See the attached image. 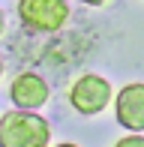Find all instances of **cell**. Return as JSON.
<instances>
[{
	"label": "cell",
	"mask_w": 144,
	"mask_h": 147,
	"mask_svg": "<svg viewBox=\"0 0 144 147\" xmlns=\"http://www.w3.org/2000/svg\"><path fill=\"white\" fill-rule=\"evenodd\" d=\"M81 3H87V6H102L105 0H81Z\"/></svg>",
	"instance_id": "cell-8"
},
{
	"label": "cell",
	"mask_w": 144,
	"mask_h": 147,
	"mask_svg": "<svg viewBox=\"0 0 144 147\" xmlns=\"http://www.w3.org/2000/svg\"><path fill=\"white\" fill-rule=\"evenodd\" d=\"M48 96H51L48 81H45L42 75H36V72H18L15 81L9 84V99L15 102L18 111L42 108V105L48 102Z\"/></svg>",
	"instance_id": "cell-5"
},
{
	"label": "cell",
	"mask_w": 144,
	"mask_h": 147,
	"mask_svg": "<svg viewBox=\"0 0 144 147\" xmlns=\"http://www.w3.org/2000/svg\"><path fill=\"white\" fill-rule=\"evenodd\" d=\"M111 96H114L111 84L102 75H96V72H87V75L75 78V84L69 87V105L84 117L102 114L111 105Z\"/></svg>",
	"instance_id": "cell-2"
},
{
	"label": "cell",
	"mask_w": 144,
	"mask_h": 147,
	"mask_svg": "<svg viewBox=\"0 0 144 147\" xmlns=\"http://www.w3.org/2000/svg\"><path fill=\"white\" fill-rule=\"evenodd\" d=\"M18 18L27 30L54 33L69 21L66 0H18Z\"/></svg>",
	"instance_id": "cell-3"
},
{
	"label": "cell",
	"mask_w": 144,
	"mask_h": 147,
	"mask_svg": "<svg viewBox=\"0 0 144 147\" xmlns=\"http://www.w3.org/2000/svg\"><path fill=\"white\" fill-rule=\"evenodd\" d=\"M3 30H6V15L0 12V36H3Z\"/></svg>",
	"instance_id": "cell-7"
},
{
	"label": "cell",
	"mask_w": 144,
	"mask_h": 147,
	"mask_svg": "<svg viewBox=\"0 0 144 147\" xmlns=\"http://www.w3.org/2000/svg\"><path fill=\"white\" fill-rule=\"evenodd\" d=\"M0 75H3V60H0Z\"/></svg>",
	"instance_id": "cell-10"
},
{
	"label": "cell",
	"mask_w": 144,
	"mask_h": 147,
	"mask_svg": "<svg viewBox=\"0 0 144 147\" xmlns=\"http://www.w3.org/2000/svg\"><path fill=\"white\" fill-rule=\"evenodd\" d=\"M57 147H78V144H72V141H63V144H57Z\"/></svg>",
	"instance_id": "cell-9"
},
{
	"label": "cell",
	"mask_w": 144,
	"mask_h": 147,
	"mask_svg": "<svg viewBox=\"0 0 144 147\" xmlns=\"http://www.w3.org/2000/svg\"><path fill=\"white\" fill-rule=\"evenodd\" d=\"M51 126L36 111H6L0 117V147H48Z\"/></svg>",
	"instance_id": "cell-1"
},
{
	"label": "cell",
	"mask_w": 144,
	"mask_h": 147,
	"mask_svg": "<svg viewBox=\"0 0 144 147\" xmlns=\"http://www.w3.org/2000/svg\"><path fill=\"white\" fill-rule=\"evenodd\" d=\"M114 114H117V123L123 129H129L132 135L144 132V84L141 81H132L117 90Z\"/></svg>",
	"instance_id": "cell-4"
},
{
	"label": "cell",
	"mask_w": 144,
	"mask_h": 147,
	"mask_svg": "<svg viewBox=\"0 0 144 147\" xmlns=\"http://www.w3.org/2000/svg\"><path fill=\"white\" fill-rule=\"evenodd\" d=\"M114 147H144V135H126V138H120Z\"/></svg>",
	"instance_id": "cell-6"
}]
</instances>
